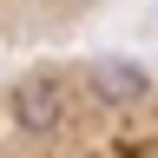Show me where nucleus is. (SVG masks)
<instances>
[{"mask_svg": "<svg viewBox=\"0 0 158 158\" xmlns=\"http://www.w3.org/2000/svg\"><path fill=\"white\" fill-rule=\"evenodd\" d=\"M13 118H20L33 138H53L59 125H66V92H59L53 79H27V86L13 92Z\"/></svg>", "mask_w": 158, "mask_h": 158, "instance_id": "1", "label": "nucleus"}, {"mask_svg": "<svg viewBox=\"0 0 158 158\" xmlns=\"http://www.w3.org/2000/svg\"><path fill=\"white\" fill-rule=\"evenodd\" d=\"M92 92L106 106H138V99H152V73L132 66V59H99L92 66Z\"/></svg>", "mask_w": 158, "mask_h": 158, "instance_id": "2", "label": "nucleus"}]
</instances>
